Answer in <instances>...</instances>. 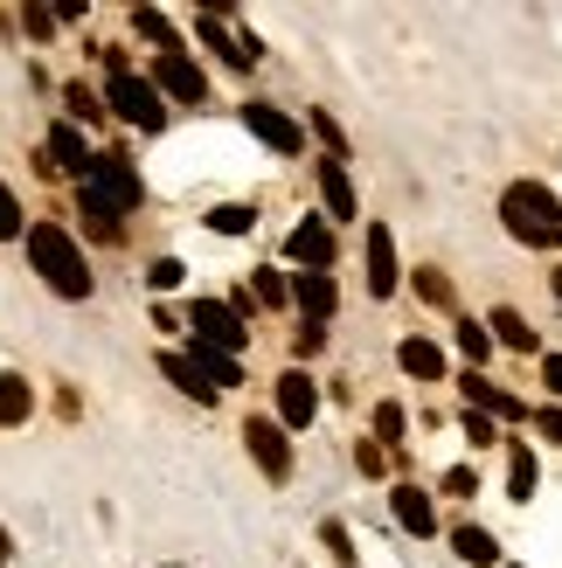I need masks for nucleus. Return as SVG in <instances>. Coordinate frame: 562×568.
<instances>
[{
  "label": "nucleus",
  "mask_w": 562,
  "mask_h": 568,
  "mask_svg": "<svg viewBox=\"0 0 562 568\" xmlns=\"http://www.w3.org/2000/svg\"><path fill=\"white\" fill-rule=\"evenodd\" d=\"M465 437H472V444H493V423H486L480 409H465Z\"/></svg>",
  "instance_id": "c9c22d12"
},
{
  "label": "nucleus",
  "mask_w": 562,
  "mask_h": 568,
  "mask_svg": "<svg viewBox=\"0 0 562 568\" xmlns=\"http://www.w3.org/2000/svg\"><path fill=\"white\" fill-rule=\"evenodd\" d=\"M194 347H209V354H237L243 339H250V326L237 320V305H222V298H194Z\"/></svg>",
  "instance_id": "39448f33"
},
{
  "label": "nucleus",
  "mask_w": 562,
  "mask_h": 568,
  "mask_svg": "<svg viewBox=\"0 0 562 568\" xmlns=\"http://www.w3.org/2000/svg\"><path fill=\"white\" fill-rule=\"evenodd\" d=\"M153 83H160L167 98H181V104H202V98H209V77L194 70V63H188L181 49H174V55H160V70H153Z\"/></svg>",
  "instance_id": "1a4fd4ad"
},
{
  "label": "nucleus",
  "mask_w": 562,
  "mask_h": 568,
  "mask_svg": "<svg viewBox=\"0 0 562 568\" xmlns=\"http://www.w3.org/2000/svg\"><path fill=\"white\" fill-rule=\"evenodd\" d=\"M500 222H508V236L528 243V250H555L562 243V202L542 181H514L500 194Z\"/></svg>",
  "instance_id": "f03ea898"
},
{
  "label": "nucleus",
  "mask_w": 562,
  "mask_h": 568,
  "mask_svg": "<svg viewBox=\"0 0 562 568\" xmlns=\"http://www.w3.org/2000/svg\"><path fill=\"white\" fill-rule=\"evenodd\" d=\"M160 367H167V375H174V388L181 395H194V403H209V382H202V367H194V354H160Z\"/></svg>",
  "instance_id": "6ab92c4d"
},
{
  "label": "nucleus",
  "mask_w": 562,
  "mask_h": 568,
  "mask_svg": "<svg viewBox=\"0 0 562 568\" xmlns=\"http://www.w3.org/2000/svg\"><path fill=\"white\" fill-rule=\"evenodd\" d=\"M209 222H215V230H222V236H243V230H250V222H258V215H250L243 202H230V209H215Z\"/></svg>",
  "instance_id": "a878e982"
},
{
  "label": "nucleus",
  "mask_w": 562,
  "mask_h": 568,
  "mask_svg": "<svg viewBox=\"0 0 562 568\" xmlns=\"http://www.w3.org/2000/svg\"><path fill=\"white\" fill-rule=\"evenodd\" d=\"M0 236H21V202L8 194V181H0Z\"/></svg>",
  "instance_id": "7c9ffc66"
},
{
  "label": "nucleus",
  "mask_w": 562,
  "mask_h": 568,
  "mask_svg": "<svg viewBox=\"0 0 562 568\" xmlns=\"http://www.w3.org/2000/svg\"><path fill=\"white\" fill-rule=\"evenodd\" d=\"M459 347H465V361H486V354H493V333L465 320V326H459Z\"/></svg>",
  "instance_id": "bb28decb"
},
{
  "label": "nucleus",
  "mask_w": 562,
  "mask_h": 568,
  "mask_svg": "<svg viewBox=\"0 0 562 568\" xmlns=\"http://www.w3.org/2000/svg\"><path fill=\"white\" fill-rule=\"evenodd\" d=\"M0 561H8V534H0Z\"/></svg>",
  "instance_id": "79ce46f5"
},
{
  "label": "nucleus",
  "mask_w": 562,
  "mask_h": 568,
  "mask_svg": "<svg viewBox=\"0 0 562 568\" xmlns=\"http://www.w3.org/2000/svg\"><path fill=\"white\" fill-rule=\"evenodd\" d=\"M369 292H375V298L397 292V243H389L382 222H369Z\"/></svg>",
  "instance_id": "9b49d317"
},
{
  "label": "nucleus",
  "mask_w": 562,
  "mask_h": 568,
  "mask_svg": "<svg viewBox=\"0 0 562 568\" xmlns=\"http://www.w3.org/2000/svg\"><path fill=\"white\" fill-rule=\"evenodd\" d=\"M28 409H36V388H28L21 375H0V430L28 423Z\"/></svg>",
  "instance_id": "a211bd4d"
},
{
  "label": "nucleus",
  "mask_w": 562,
  "mask_h": 568,
  "mask_svg": "<svg viewBox=\"0 0 562 568\" xmlns=\"http://www.w3.org/2000/svg\"><path fill=\"white\" fill-rule=\"evenodd\" d=\"M21 21H28V36H49V28H56V14H49V8H28Z\"/></svg>",
  "instance_id": "4c0bfd02"
},
{
  "label": "nucleus",
  "mask_w": 562,
  "mask_h": 568,
  "mask_svg": "<svg viewBox=\"0 0 562 568\" xmlns=\"http://www.w3.org/2000/svg\"><path fill=\"white\" fill-rule=\"evenodd\" d=\"M320 194H327V215H361V202H354V181H348V160H320Z\"/></svg>",
  "instance_id": "ddd939ff"
},
{
  "label": "nucleus",
  "mask_w": 562,
  "mask_h": 568,
  "mask_svg": "<svg viewBox=\"0 0 562 568\" xmlns=\"http://www.w3.org/2000/svg\"><path fill=\"white\" fill-rule=\"evenodd\" d=\"M63 98H70V111H77V119H98V111H104V104H98L91 91H83V83H70V91H63Z\"/></svg>",
  "instance_id": "72a5a7b5"
},
{
  "label": "nucleus",
  "mask_w": 562,
  "mask_h": 568,
  "mask_svg": "<svg viewBox=\"0 0 562 568\" xmlns=\"http://www.w3.org/2000/svg\"><path fill=\"white\" fill-rule=\"evenodd\" d=\"M126 209H139V174L126 166V153H98V166H91V181H83V222L111 243L119 236V215Z\"/></svg>",
  "instance_id": "f257e3e1"
},
{
  "label": "nucleus",
  "mask_w": 562,
  "mask_h": 568,
  "mask_svg": "<svg viewBox=\"0 0 562 568\" xmlns=\"http://www.w3.org/2000/svg\"><path fill=\"white\" fill-rule=\"evenodd\" d=\"M375 437L403 444V409H397V403H382V409H375Z\"/></svg>",
  "instance_id": "c85d7f7f"
},
{
  "label": "nucleus",
  "mask_w": 562,
  "mask_h": 568,
  "mask_svg": "<svg viewBox=\"0 0 562 568\" xmlns=\"http://www.w3.org/2000/svg\"><path fill=\"white\" fill-rule=\"evenodd\" d=\"M258 298H264V305H285V298H292V284L278 277V271H258Z\"/></svg>",
  "instance_id": "c756f323"
},
{
  "label": "nucleus",
  "mask_w": 562,
  "mask_h": 568,
  "mask_svg": "<svg viewBox=\"0 0 562 568\" xmlns=\"http://www.w3.org/2000/svg\"><path fill=\"white\" fill-rule=\"evenodd\" d=\"M452 548H459L465 561H480V568H493V561H500V541H493L486 527H459V534H452Z\"/></svg>",
  "instance_id": "4be33fe9"
},
{
  "label": "nucleus",
  "mask_w": 562,
  "mask_h": 568,
  "mask_svg": "<svg viewBox=\"0 0 562 568\" xmlns=\"http://www.w3.org/2000/svg\"><path fill=\"white\" fill-rule=\"evenodd\" d=\"M313 132L327 139V146H333V160H348V139H341V125H333V119H327V111H313Z\"/></svg>",
  "instance_id": "473e14b6"
},
{
  "label": "nucleus",
  "mask_w": 562,
  "mask_h": 568,
  "mask_svg": "<svg viewBox=\"0 0 562 568\" xmlns=\"http://www.w3.org/2000/svg\"><path fill=\"white\" fill-rule=\"evenodd\" d=\"M243 450L258 458V471H264V478H292V444H285V423L250 416V423H243Z\"/></svg>",
  "instance_id": "423d86ee"
},
{
  "label": "nucleus",
  "mask_w": 562,
  "mask_h": 568,
  "mask_svg": "<svg viewBox=\"0 0 562 568\" xmlns=\"http://www.w3.org/2000/svg\"><path fill=\"white\" fill-rule=\"evenodd\" d=\"M104 98H111V111H119L126 125H139V132H160V119H167V104H160V83L132 77V70H111Z\"/></svg>",
  "instance_id": "20e7f679"
},
{
  "label": "nucleus",
  "mask_w": 562,
  "mask_h": 568,
  "mask_svg": "<svg viewBox=\"0 0 562 568\" xmlns=\"http://www.w3.org/2000/svg\"><path fill=\"white\" fill-rule=\"evenodd\" d=\"M278 409H285L292 430H305V423L320 416V388L305 382V375H285V382H278Z\"/></svg>",
  "instance_id": "f8f14e48"
},
{
  "label": "nucleus",
  "mask_w": 562,
  "mask_h": 568,
  "mask_svg": "<svg viewBox=\"0 0 562 568\" xmlns=\"http://www.w3.org/2000/svg\"><path fill=\"white\" fill-rule=\"evenodd\" d=\"M542 382H549V388L562 395V354H549V361H542Z\"/></svg>",
  "instance_id": "ea45409f"
},
{
  "label": "nucleus",
  "mask_w": 562,
  "mask_h": 568,
  "mask_svg": "<svg viewBox=\"0 0 562 568\" xmlns=\"http://www.w3.org/2000/svg\"><path fill=\"white\" fill-rule=\"evenodd\" d=\"M194 367H202V382L209 388H237L243 375H237V361L230 354H209V347H194Z\"/></svg>",
  "instance_id": "5701e85b"
},
{
  "label": "nucleus",
  "mask_w": 562,
  "mask_h": 568,
  "mask_svg": "<svg viewBox=\"0 0 562 568\" xmlns=\"http://www.w3.org/2000/svg\"><path fill=\"white\" fill-rule=\"evenodd\" d=\"M535 423H542V437H549V444H562V409H542Z\"/></svg>",
  "instance_id": "58836bf2"
},
{
  "label": "nucleus",
  "mask_w": 562,
  "mask_h": 568,
  "mask_svg": "<svg viewBox=\"0 0 562 568\" xmlns=\"http://www.w3.org/2000/svg\"><path fill=\"white\" fill-rule=\"evenodd\" d=\"M147 277H153V292H174V284H181V264H174V257H160Z\"/></svg>",
  "instance_id": "f704fd0d"
},
{
  "label": "nucleus",
  "mask_w": 562,
  "mask_h": 568,
  "mask_svg": "<svg viewBox=\"0 0 562 568\" xmlns=\"http://www.w3.org/2000/svg\"><path fill=\"white\" fill-rule=\"evenodd\" d=\"M49 160L70 166V174H83V181H91V166H98L91 153H83V132H77V125H56V132H49Z\"/></svg>",
  "instance_id": "2eb2a0df"
},
{
  "label": "nucleus",
  "mask_w": 562,
  "mask_h": 568,
  "mask_svg": "<svg viewBox=\"0 0 562 568\" xmlns=\"http://www.w3.org/2000/svg\"><path fill=\"white\" fill-rule=\"evenodd\" d=\"M465 403L480 409V416H521V403H514L508 388H493L486 375H465Z\"/></svg>",
  "instance_id": "dca6fc26"
},
{
  "label": "nucleus",
  "mask_w": 562,
  "mask_h": 568,
  "mask_svg": "<svg viewBox=\"0 0 562 568\" xmlns=\"http://www.w3.org/2000/svg\"><path fill=\"white\" fill-rule=\"evenodd\" d=\"M243 125L258 132L271 153H305V125H292L278 104H243Z\"/></svg>",
  "instance_id": "0eeeda50"
},
{
  "label": "nucleus",
  "mask_w": 562,
  "mask_h": 568,
  "mask_svg": "<svg viewBox=\"0 0 562 568\" xmlns=\"http://www.w3.org/2000/svg\"><path fill=\"white\" fill-rule=\"evenodd\" d=\"M417 292H424L431 305H452V284H444L438 271H417Z\"/></svg>",
  "instance_id": "2f4dec72"
},
{
  "label": "nucleus",
  "mask_w": 562,
  "mask_h": 568,
  "mask_svg": "<svg viewBox=\"0 0 562 568\" xmlns=\"http://www.w3.org/2000/svg\"><path fill=\"white\" fill-rule=\"evenodd\" d=\"M444 493H459V499H472V493H480V478H472V471H452V478H444Z\"/></svg>",
  "instance_id": "e433bc0d"
},
{
  "label": "nucleus",
  "mask_w": 562,
  "mask_h": 568,
  "mask_svg": "<svg viewBox=\"0 0 562 568\" xmlns=\"http://www.w3.org/2000/svg\"><path fill=\"white\" fill-rule=\"evenodd\" d=\"M292 305L305 312V320H327V312H333V277L327 271H299L292 277Z\"/></svg>",
  "instance_id": "4468645a"
},
{
  "label": "nucleus",
  "mask_w": 562,
  "mask_h": 568,
  "mask_svg": "<svg viewBox=\"0 0 562 568\" xmlns=\"http://www.w3.org/2000/svg\"><path fill=\"white\" fill-rule=\"evenodd\" d=\"M397 520H403L410 534H431V527H438V514H431V499L417 493V486H397Z\"/></svg>",
  "instance_id": "412c9836"
},
{
  "label": "nucleus",
  "mask_w": 562,
  "mask_h": 568,
  "mask_svg": "<svg viewBox=\"0 0 562 568\" xmlns=\"http://www.w3.org/2000/svg\"><path fill=\"white\" fill-rule=\"evenodd\" d=\"M320 541L333 548V561H354V555H361V548L348 541V527H341V520H327V527H320Z\"/></svg>",
  "instance_id": "cd10ccee"
},
{
  "label": "nucleus",
  "mask_w": 562,
  "mask_h": 568,
  "mask_svg": "<svg viewBox=\"0 0 562 568\" xmlns=\"http://www.w3.org/2000/svg\"><path fill=\"white\" fill-rule=\"evenodd\" d=\"M397 361L410 367L417 382H438V375H444V354L431 347V339H403V347H397Z\"/></svg>",
  "instance_id": "aec40b11"
},
{
  "label": "nucleus",
  "mask_w": 562,
  "mask_h": 568,
  "mask_svg": "<svg viewBox=\"0 0 562 568\" xmlns=\"http://www.w3.org/2000/svg\"><path fill=\"white\" fill-rule=\"evenodd\" d=\"M28 257H36V271L49 277V292H63V298H91V264H83V250L70 243V230H56V222H36V230H28Z\"/></svg>",
  "instance_id": "7ed1b4c3"
},
{
  "label": "nucleus",
  "mask_w": 562,
  "mask_h": 568,
  "mask_svg": "<svg viewBox=\"0 0 562 568\" xmlns=\"http://www.w3.org/2000/svg\"><path fill=\"white\" fill-rule=\"evenodd\" d=\"M549 284H555V298H562V264H555V277H549Z\"/></svg>",
  "instance_id": "a19ab883"
},
{
  "label": "nucleus",
  "mask_w": 562,
  "mask_h": 568,
  "mask_svg": "<svg viewBox=\"0 0 562 568\" xmlns=\"http://www.w3.org/2000/svg\"><path fill=\"white\" fill-rule=\"evenodd\" d=\"M508 486H514V499H528L535 493V458H528V450L514 444V465H508Z\"/></svg>",
  "instance_id": "393cba45"
},
{
  "label": "nucleus",
  "mask_w": 562,
  "mask_h": 568,
  "mask_svg": "<svg viewBox=\"0 0 562 568\" xmlns=\"http://www.w3.org/2000/svg\"><path fill=\"white\" fill-rule=\"evenodd\" d=\"M486 326H493V339H500V347H514V354H535V326H528L514 305H500Z\"/></svg>",
  "instance_id": "f3484780"
},
{
  "label": "nucleus",
  "mask_w": 562,
  "mask_h": 568,
  "mask_svg": "<svg viewBox=\"0 0 562 568\" xmlns=\"http://www.w3.org/2000/svg\"><path fill=\"white\" fill-rule=\"evenodd\" d=\"M132 28H139V36H147V42H160V55H174V21H167V14L139 8V14H132Z\"/></svg>",
  "instance_id": "b1692460"
},
{
  "label": "nucleus",
  "mask_w": 562,
  "mask_h": 568,
  "mask_svg": "<svg viewBox=\"0 0 562 568\" xmlns=\"http://www.w3.org/2000/svg\"><path fill=\"white\" fill-rule=\"evenodd\" d=\"M285 250H292V264H305V271H327V264H333V236H327V222H299V230L285 236Z\"/></svg>",
  "instance_id": "9d476101"
},
{
  "label": "nucleus",
  "mask_w": 562,
  "mask_h": 568,
  "mask_svg": "<svg viewBox=\"0 0 562 568\" xmlns=\"http://www.w3.org/2000/svg\"><path fill=\"white\" fill-rule=\"evenodd\" d=\"M194 28H202V42H215L222 49V63H230V70H250V63H258V36H237V28H230V14H202V21H194Z\"/></svg>",
  "instance_id": "6e6552de"
}]
</instances>
